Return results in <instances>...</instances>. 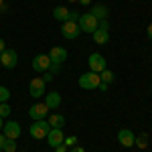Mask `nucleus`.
I'll return each instance as SVG.
<instances>
[{"label":"nucleus","instance_id":"obj_1","mask_svg":"<svg viewBox=\"0 0 152 152\" xmlns=\"http://www.w3.org/2000/svg\"><path fill=\"white\" fill-rule=\"evenodd\" d=\"M49 130H51V126H49L47 120H35V122L31 124L28 132H31V136H33L35 140H45L47 134H49Z\"/></svg>","mask_w":152,"mask_h":152},{"label":"nucleus","instance_id":"obj_2","mask_svg":"<svg viewBox=\"0 0 152 152\" xmlns=\"http://www.w3.org/2000/svg\"><path fill=\"white\" fill-rule=\"evenodd\" d=\"M97 18H95L91 12H85V14H81L79 16V20H77V24H79V28H81V33H89V35H94L95 31H97Z\"/></svg>","mask_w":152,"mask_h":152},{"label":"nucleus","instance_id":"obj_3","mask_svg":"<svg viewBox=\"0 0 152 152\" xmlns=\"http://www.w3.org/2000/svg\"><path fill=\"white\" fill-rule=\"evenodd\" d=\"M77 83H79L81 89H97V85L102 83V79H99V73L87 71V73H83L81 77L77 79Z\"/></svg>","mask_w":152,"mask_h":152},{"label":"nucleus","instance_id":"obj_4","mask_svg":"<svg viewBox=\"0 0 152 152\" xmlns=\"http://www.w3.org/2000/svg\"><path fill=\"white\" fill-rule=\"evenodd\" d=\"M16 63H18V55H16L14 49H4V51L0 53V65H2L4 69H14Z\"/></svg>","mask_w":152,"mask_h":152},{"label":"nucleus","instance_id":"obj_5","mask_svg":"<svg viewBox=\"0 0 152 152\" xmlns=\"http://www.w3.org/2000/svg\"><path fill=\"white\" fill-rule=\"evenodd\" d=\"M28 94L33 97H43L47 94V83L43 81V77H33L28 83Z\"/></svg>","mask_w":152,"mask_h":152},{"label":"nucleus","instance_id":"obj_6","mask_svg":"<svg viewBox=\"0 0 152 152\" xmlns=\"http://www.w3.org/2000/svg\"><path fill=\"white\" fill-rule=\"evenodd\" d=\"M87 63H89V71H94V73H102L104 69H107V63H105L104 55H99V53H91Z\"/></svg>","mask_w":152,"mask_h":152},{"label":"nucleus","instance_id":"obj_7","mask_svg":"<svg viewBox=\"0 0 152 152\" xmlns=\"http://www.w3.org/2000/svg\"><path fill=\"white\" fill-rule=\"evenodd\" d=\"M79 33H81L79 24L73 23V20H67V23H63V26H61V35L65 37V39H69V41L77 39V37H79Z\"/></svg>","mask_w":152,"mask_h":152},{"label":"nucleus","instance_id":"obj_8","mask_svg":"<svg viewBox=\"0 0 152 152\" xmlns=\"http://www.w3.org/2000/svg\"><path fill=\"white\" fill-rule=\"evenodd\" d=\"M28 116H31L33 122H35V120H47V116H49L47 104H45V102H43V104H33L31 110H28Z\"/></svg>","mask_w":152,"mask_h":152},{"label":"nucleus","instance_id":"obj_9","mask_svg":"<svg viewBox=\"0 0 152 152\" xmlns=\"http://www.w3.org/2000/svg\"><path fill=\"white\" fill-rule=\"evenodd\" d=\"M20 132H23V128H20L18 122H6V124L2 126V134H4L8 140H16V138L20 136Z\"/></svg>","mask_w":152,"mask_h":152},{"label":"nucleus","instance_id":"obj_10","mask_svg":"<svg viewBox=\"0 0 152 152\" xmlns=\"http://www.w3.org/2000/svg\"><path fill=\"white\" fill-rule=\"evenodd\" d=\"M45 140H47V144L51 146V148H57L59 144H63V140H65V134H63V130H61V128H51Z\"/></svg>","mask_w":152,"mask_h":152},{"label":"nucleus","instance_id":"obj_11","mask_svg":"<svg viewBox=\"0 0 152 152\" xmlns=\"http://www.w3.org/2000/svg\"><path fill=\"white\" fill-rule=\"evenodd\" d=\"M134 140H136V134L128 128H122L118 132V142L124 146V148H132L134 146Z\"/></svg>","mask_w":152,"mask_h":152},{"label":"nucleus","instance_id":"obj_12","mask_svg":"<svg viewBox=\"0 0 152 152\" xmlns=\"http://www.w3.org/2000/svg\"><path fill=\"white\" fill-rule=\"evenodd\" d=\"M51 59H49V55H37L35 59H33V71H37V73H45V71H49V67H51Z\"/></svg>","mask_w":152,"mask_h":152},{"label":"nucleus","instance_id":"obj_13","mask_svg":"<svg viewBox=\"0 0 152 152\" xmlns=\"http://www.w3.org/2000/svg\"><path fill=\"white\" fill-rule=\"evenodd\" d=\"M49 59L53 61V63H63L65 59H67V49H63V47H53L51 51H49Z\"/></svg>","mask_w":152,"mask_h":152},{"label":"nucleus","instance_id":"obj_14","mask_svg":"<svg viewBox=\"0 0 152 152\" xmlns=\"http://www.w3.org/2000/svg\"><path fill=\"white\" fill-rule=\"evenodd\" d=\"M45 104H47L49 110H57L59 105H61V94L59 91H49V94H45Z\"/></svg>","mask_w":152,"mask_h":152},{"label":"nucleus","instance_id":"obj_15","mask_svg":"<svg viewBox=\"0 0 152 152\" xmlns=\"http://www.w3.org/2000/svg\"><path fill=\"white\" fill-rule=\"evenodd\" d=\"M69 14H71V10L65 8V6H55L53 8V18L59 20V23H67L69 20Z\"/></svg>","mask_w":152,"mask_h":152},{"label":"nucleus","instance_id":"obj_16","mask_svg":"<svg viewBox=\"0 0 152 152\" xmlns=\"http://www.w3.org/2000/svg\"><path fill=\"white\" fill-rule=\"evenodd\" d=\"M89 12L94 14L97 20H105V18H107V14H110V10H107V6H105V4H95Z\"/></svg>","mask_w":152,"mask_h":152},{"label":"nucleus","instance_id":"obj_17","mask_svg":"<svg viewBox=\"0 0 152 152\" xmlns=\"http://www.w3.org/2000/svg\"><path fill=\"white\" fill-rule=\"evenodd\" d=\"M49 126L51 128H63L65 126V116L63 114H49Z\"/></svg>","mask_w":152,"mask_h":152},{"label":"nucleus","instance_id":"obj_18","mask_svg":"<svg viewBox=\"0 0 152 152\" xmlns=\"http://www.w3.org/2000/svg\"><path fill=\"white\" fill-rule=\"evenodd\" d=\"M91 37H94V41L97 45H105V43L110 41V31H99V28H97Z\"/></svg>","mask_w":152,"mask_h":152},{"label":"nucleus","instance_id":"obj_19","mask_svg":"<svg viewBox=\"0 0 152 152\" xmlns=\"http://www.w3.org/2000/svg\"><path fill=\"white\" fill-rule=\"evenodd\" d=\"M134 146H138V148H146L148 146V136L146 134H140V136H136V140H134Z\"/></svg>","mask_w":152,"mask_h":152},{"label":"nucleus","instance_id":"obj_20","mask_svg":"<svg viewBox=\"0 0 152 152\" xmlns=\"http://www.w3.org/2000/svg\"><path fill=\"white\" fill-rule=\"evenodd\" d=\"M2 152H16V140H4L2 144Z\"/></svg>","mask_w":152,"mask_h":152},{"label":"nucleus","instance_id":"obj_21","mask_svg":"<svg viewBox=\"0 0 152 152\" xmlns=\"http://www.w3.org/2000/svg\"><path fill=\"white\" fill-rule=\"evenodd\" d=\"M99 79H102L104 83H107V85H110V83L114 81V73H112L110 69H104L102 73H99Z\"/></svg>","mask_w":152,"mask_h":152},{"label":"nucleus","instance_id":"obj_22","mask_svg":"<svg viewBox=\"0 0 152 152\" xmlns=\"http://www.w3.org/2000/svg\"><path fill=\"white\" fill-rule=\"evenodd\" d=\"M10 105L6 104V102H2V104H0V118H2V120H4V118H8L10 116Z\"/></svg>","mask_w":152,"mask_h":152},{"label":"nucleus","instance_id":"obj_23","mask_svg":"<svg viewBox=\"0 0 152 152\" xmlns=\"http://www.w3.org/2000/svg\"><path fill=\"white\" fill-rule=\"evenodd\" d=\"M8 97H10V89L4 87V85H0V104L2 102H8Z\"/></svg>","mask_w":152,"mask_h":152},{"label":"nucleus","instance_id":"obj_24","mask_svg":"<svg viewBox=\"0 0 152 152\" xmlns=\"http://www.w3.org/2000/svg\"><path fill=\"white\" fill-rule=\"evenodd\" d=\"M63 144H65L67 148H73V146H77V138H75V136H67V138L63 140Z\"/></svg>","mask_w":152,"mask_h":152},{"label":"nucleus","instance_id":"obj_25","mask_svg":"<svg viewBox=\"0 0 152 152\" xmlns=\"http://www.w3.org/2000/svg\"><path fill=\"white\" fill-rule=\"evenodd\" d=\"M97 28H99V31H110V23H107V18H105V20H99V23H97Z\"/></svg>","mask_w":152,"mask_h":152},{"label":"nucleus","instance_id":"obj_26","mask_svg":"<svg viewBox=\"0 0 152 152\" xmlns=\"http://www.w3.org/2000/svg\"><path fill=\"white\" fill-rule=\"evenodd\" d=\"M59 71H61V65H59V63H51L49 73H51V75H55V73H59Z\"/></svg>","mask_w":152,"mask_h":152},{"label":"nucleus","instance_id":"obj_27","mask_svg":"<svg viewBox=\"0 0 152 152\" xmlns=\"http://www.w3.org/2000/svg\"><path fill=\"white\" fill-rule=\"evenodd\" d=\"M53 79H55V77H53V75H51L49 71H45V75H43V81H45V83H51Z\"/></svg>","mask_w":152,"mask_h":152},{"label":"nucleus","instance_id":"obj_28","mask_svg":"<svg viewBox=\"0 0 152 152\" xmlns=\"http://www.w3.org/2000/svg\"><path fill=\"white\" fill-rule=\"evenodd\" d=\"M79 16H81L79 12H71V14H69V20H73V23H77V20H79Z\"/></svg>","mask_w":152,"mask_h":152},{"label":"nucleus","instance_id":"obj_29","mask_svg":"<svg viewBox=\"0 0 152 152\" xmlns=\"http://www.w3.org/2000/svg\"><path fill=\"white\" fill-rule=\"evenodd\" d=\"M55 152H67V146L65 144H59L57 148H55Z\"/></svg>","mask_w":152,"mask_h":152},{"label":"nucleus","instance_id":"obj_30","mask_svg":"<svg viewBox=\"0 0 152 152\" xmlns=\"http://www.w3.org/2000/svg\"><path fill=\"white\" fill-rule=\"evenodd\" d=\"M69 152H85V150H83V146H73Z\"/></svg>","mask_w":152,"mask_h":152},{"label":"nucleus","instance_id":"obj_31","mask_svg":"<svg viewBox=\"0 0 152 152\" xmlns=\"http://www.w3.org/2000/svg\"><path fill=\"white\" fill-rule=\"evenodd\" d=\"M97 89H102V91H107V83H99V85H97Z\"/></svg>","mask_w":152,"mask_h":152},{"label":"nucleus","instance_id":"obj_32","mask_svg":"<svg viewBox=\"0 0 152 152\" xmlns=\"http://www.w3.org/2000/svg\"><path fill=\"white\" fill-rule=\"evenodd\" d=\"M4 49H6V43H4V39H2V37H0V53H2V51H4Z\"/></svg>","mask_w":152,"mask_h":152},{"label":"nucleus","instance_id":"obj_33","mask_svg":"<svg viewBox=\"0 0 152 152\" xmlns=\"http://www.w3.org/2000/svg\"><path fill=\"white\" fill-rule=\"evenodd\" d=\"M146 33H148V39L152 41V24H148V28H146Z\"/></svg>","mask_w":152,"mask_h":152},{"label":"nucleus","instance_id":"obj_34","mask_svg":"<svg viewBox=\"0 0 152 152\" xmlns=\"http://www.w3.org/2000/svg\"><path fill=\"white\" fill-rule=\"evenodd\" d=\"M79 4H83V6H87V4H91V0H77Z\"/></svg>","mask_w":152,"mask_h":152},{"label":"nucleus","instance_id":"obj_35","mask_svg":"<svg viewBox=\"0 0 152 152\" xmlns=\"http://www.w3.org/2000/svg\"><path fill=\"white\" fill-rule=\"evenodd\" d=\"M4 140H6V136H4V134L0 132V148H2V144H4Z\"/></svg>","mask_w":152,"mask_h":152},{"label":"nucleus","instance_id":"obj_36","mask_svg":"<svg viewBox=\"0 0 152 152\" xmlns=\"http://www.w3.org/2000/svg\"><path fill=\"white\" fill-rule=\"evenodd\" d=\"M2 126H4V122H2V118H0V132H2Z\"/></svg>","mask_w":152,"mask_h":152},{"label":"nucleus","instance_id":"obj_37","mask_svg":"<svg viewBox=\"0 0 152 152\" xmlns=\"http://www.w3.org/2000/svg\"><path fill=\"white\" fill-rule=\"evenodd\" d=\"M2 4H4V0H0V6H2Z\"/></svg>","mask_w":152,"mask_h":152},{"label":"nucleus","instance_id":"obj_38","mask_svg":"<svg viewBox=\"0 0 152 152\" xmlns=\"http://www.w3.org/2000/svg\"><path fill=\"white\" fill-rule=\"evenodd\" d=\"M69 2H77V0H69Z\"/></svg>","mask_w":152,"mask_h":152},{"label":"nucleus","instance_id":"obj_39","mask_svg":"<svg viewBox=\"0 0 152 152\" xmlns=\"http://www.w3.org/2000/svg\"><path fill=\"white\" fill-rule=\"evenodd\" d=\"M150 91H152V83H150Z\"/></svg>","mask_w":152,"mask_h":152},{"label":"nucleus","instance_id":"obj_40","mask_svg":"<svg viewBox=\"0 0 152 152\" xmlns=\"http://www.w3.org/2000/svg\"><path fill=\"white\" fill-rule=\"evenodd\" d=\"M0 152H2V148H0Z\"/></svg>","mask_w":152,"mask_h":152},{"label":"nucleus","instance_id":"obj_41","mask_svg":"<svg viewBox=\"0 0 152 152\" xmlns=\"http://www.w3.org/2000/svg\"><path fill=\"white\" fill-rule=\"evenodd\" d=\"M20 152H24V150H20Z\"/></svg>","mask_w":152,"mask_h":152}]
</instances>
